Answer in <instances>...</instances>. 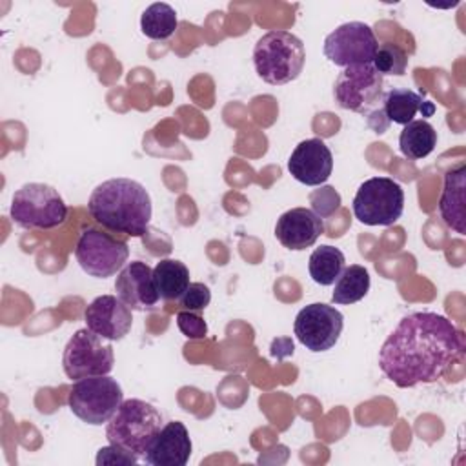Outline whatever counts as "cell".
Masks as SVG:
<instances>
[{"label":"cell","instance_id":"1","mask_svg":"<svg viewBox=\"0 0 466 466\" xmlns=\"http://www.w3.org/2000/svg\"><path fill=\"white\" fill-rule=\"evenodd\" d=\"M464 355V333L444 315L415 311L399 320L379 350V368L397 388L442 379Z\"/></svg>","mask_w":466,"mask_h":466},{"label":"cell","instance_id":"2","mask_svg":"<svg viewBox=\"0 0 466 466\" xmlns=\"http://www.w3.org/2000/svg\"><path fill=\"white\" fill-rule=\"evenodd\" d=\"M87 211L111 231L144 237L149 229L153 206L147 189L140 182L116 177L104 180L91 191Z\"/></svg>","mask_w":466,"mask_h":466},{"label":"cell","instance_id":"3","mask_svg":"<svg viewBox=\"0 0 466 466\" xmlns=\"http://www.w3.org/2000/svg\"><path fill=\"white\" fill-rule=\"evenodd\" d=\"M162 426V413L153 404L142 399H127L122 400L115 415L106 422V439L109 444L144 459Z\"/></svg>","mask_w":466,"mask_h":466},{"label":"cell","instance_id":"4","mask_svg":"<svg viewBox=\"0 0 466 466\" xmlns=\"http://www.w3.org/2000/svg\"><path fill=\"white\" fill-rule=\"evenodd\" d=\"M306 49L302 40L289 31H269L253 47L257 75L271 86L293 82L304 69Z\"/></svg>","mask_w":466,"mask_h":466},{"label":"cell","instance_id":"5","mask_svg":"<svg viewBox=\"0 0 466 466\" xmlns=\"http://www.w3.org/2000/svg\"><path fill=\"white\" fill-rule=\"evenodd\" d=\"M9 215L24 229H53L66 222L67 206L53 186L27 182L15 191Z\"/></svg>","mask_w":466,"mask_h":466},{"label":"cell","instance_id":"6","mask_svg":"<svg viewBox=\"0 0 466 466\" xmlns=\"http://www.w3.org/2000/svg\"><path fill=\"white\" fill-rule=\"evenodd\" d=\"M122 400L124 391L109 375L80 379L67 393V406L73 415L91 426L106 424L115 415Z\"/></svg>","mask_w":466,"mask_h":466},{"label":"cell","instance_id":"7","mask_svg":"<svg viewBox=\"0 0 466 466\" xmlns=\"http://www.w3.org/2000/svg\"><path fill=\"white\" fill-rule=\"evenodd\" d=\"M351 208L366 226H391L404 211V189L390 177H371L359 186Z\"/></svg>","mask_w":466,"mask_h":466},{"label":"cell","instance_id":"8","mask_svg":"<svg viewBox=\"0 0 466 466\" xmlns=\"http://www.w3.org/2000/svg\"><path fill=\"white\" fill-rule=\"evenodd\" d=\"M115 364L111 340L102 339L89 328L76 329L67 340L62 357V368L67 379H86L96 375H109Z\"/></svg>","mask_w":466,"mask_h":466},{"label":"cell","instance_id":"9","mask_svg":"<svg viewBox=\"0 0 466 466\" xmlns=\"http://www.w3.org/2000/svg\"><path fill=\"white\" fill-rule=\"evenodd\" d=\"M78 266L95 279L116 275L129 257V248L124 240L96 228H84L75 248Z\"/></svg>","mask_w":466,"mask_h":466},{"label":"cell","instance_id":"10","mask_svg":"<svg viewBox=\"0 0 466 466\" xmlns=\"http://www.w3.org/2000/svg\"><path fill=\"white\" fill-rule=\"evenodd\" d=\"M382 84L384 76L371 64L348 66L335 80V102L342 109L370 115L382 104Z\"/></svg>","mask_w":466,"mask_h":466},{"label":"cell","instance_id":"11","mask_svg":"<svg viewBox=\"0 0 466 466\" xmlns=\"http://www.w3.org/2000/svg\"><path fill=\"white\" fill-rule=\"evenodd\" d=\"M379 40L373 29L364 22H346L324 38V56L339 66L348 67L355 64H371Z\"/></svg>","mask_w":466,"mask_h":466},{"label":"cell","instance_id":"12","mask_svg":"<svg viewBox=\"0 0 466 466\" xmlns=\"http://www.w3.org/2000/svg\"><path fill=\"white\" fill-rule=\"evenodd\" d=\"M344 328V315L324 302H313L302 308L293 324V331L302 346L320 353L331 350Z\"/></svg>","mask_w":466,"mask_h":466},{"label":"cell","instance_id":"13","mask_svg":"<svg viewBox=\"0 0 466 466\" xmlns=\"http://www.w3.org/2000/svg\"><path fill=\"white\" fill-rule=\"evenodd\" d=\"M288 171L304 186H320L331 177L333 155L320 138L302 140L288 158Z\"/></svg>","mask_w":466,"mask_h":466},{"label":"cell","instance_id":"14","mask_svg":"<svg viewBox=\"0 0 466 466\" xmlns=\"http://www.w3.org/2000/svg\"><path fill=\"white\" fill-rule=\"evenodd\" d=\"M86 326L107 340H122L133 326L131 308L115 295H100L84 311Z\"/></svg>","mask_w":466,"mask_h":466},{"label":"cell","instance_id":"15","mask_svg":"<svg viewBox=\"0 0 466 466\" xmlns=\"http://www.w3.org/2000/svg\"><path fill=\"white\" fill-rule=\"evenodd\" d=\"M115 291L126 306L137 311L151 309L160 299L153 280V269L142 260L127 262L118 271Z\"/></svg>","mask_w":466,"mask_h":466},{"label":"cell","instance_id":"16","mask_svg":"<svg viewBox=\"0 0 466 466\" xmlns=\"http://www.w3.org/2000/svg\"><path fill=\"white\" fill-rule=\"evenodd\" d=\"M324 233V220L309 208H291L275 224L277 240L293 251L311 248Z\"/></svg>","mask_w":466,"mask_h":466},{"label":"cell","instance_id":"17","mask_svg":"<svg viewBox=\"0 0 466 466\" xmlns=\"http://www.w3.org/2000/svg\"><path fill=\"white\" fill-rule=\"evenodd\" d=\"M191 439L180 420L162 426L149 444L144 461L151 466H184L191 457Z\"/></svg>","mask_w":466,"mask_h":466},{"label":"cell","instance_id":"18","mask_svg":"<svg viewBox=\"0 0 466 466\" xmlns=\"http://www.w3.org/2000/svg\"><path fill=\"white\" fill-rule=\"evenodd\" d=\"M464 189H466V164L451 167L444 175V186L439 200L441 218L448 228L464 235Z\"/></svg>","mask_w":466,"mask_h":466},{"label":"cell","instance_id":"19","mask_svg":"<svg viewBox=\"0 0 466 466\" xmlns=\"http://www.w3.org/2000/svg\"><path fill=\"white\" fill-rule=\"evenodd\" d=\"M380 111L388 122L406 126L417 113H422V116H431L435 106L430 100H424L422 93L408 87H391L382 96Z\"/></svg>","mask_w":466,"mask_h":466},{"label":"cell","instance_id":"20","mask_svg":"<svg viewBox=\"0 0 466 466\" xmlns=\"http://www.w3.org/2000/svg\"><path fill=\"white\" fill-rule=\"evenodd\" d=\"M153 280L162 300H177L184 295L189 282V269L177 258H162L153 268Z\"/></svg>","mask_w":466,"mask_h":466},{"label":"cell","instance_id":"21","mask_svg":"<svg viewBox=\"0 0 466 466\" xmlns=\"http://www.w3.org/2000/svg\"><path fill=\"white\" fill-rule=\"evenodd\" d=\"M437 146V131L428 120L408 122L399 135V149L410 160L428 157Z\"/></svg>","mask_w":466,"mask_h":466},{"label":"cell","instance_id":"22","mask_svg":"<svg viewBox=\"0 0 466 466\" xmlns=\"http://www.w3.org/2000/svg\"><path fill=\"white\" fill-rule=\"evenodd\" d=\"M344 253L335 246H320L309 255L308 269L313 282L320 286H331L346 268Z\"/></svg>","mask_w":466,"mask_h":466},{"label":"cell","instance_id":"23","mask_svg":"<svg viewBox=\"0 0 466 466\" xmlns=\"http://www.w3.org/2000/svg\"><path fill=\"white\" fill-rule=\"evenodd\" d=\"M370 291V273L364 266L351 264L335 280L331 300L335 304H355Z\"/></svg>","mask_w":466,"mask_h":466},{"label":"cell","instance_id":"24","mask_svg":"<svg viewBox=\"0 0 466 466\" xmlns=\"http://www.w3.org/2000/svg\"><path fill=\"white\" fill-rule=\"evenodd\" d=\"M178 25L175 9L169 4L155 2L147 5L140 16V29L147 38L166 40L169 38Z\"/></svg>","mask_w":466,"mask_h":466},{"label":"cell","instance_id":"25","mask_svg":"<svg viewBox=\"0 0 466 466\" xmlns=\"http://www.w3.org/2000/svg\"><path fill=\"white\" fill-rule=\"evenodd\" d=\"M371 66L382 76L384 75L400 76L406 73V67H408V53L397 44H391V42L380 44L375 51Z\"/></svg>","mask_w":466,"mask_h":466},{"label":"cell","instance_id":"26","mask_svg":"<svg viewBox=\"0 0 466 466\" xmlns=\"http://www.w3.org/2000/svg\"><path fill=\"white\" fill-rule=\"evenodd\" d=\"M211 302V291L202 282H191L180 297V308L187 311H204Z\"/></svg>","mask_w":466,"mask_h":466},{"label":"cell","instance_id":"27","mask_svg":"<svg viewBox=\"0 0 466 466\" xmlns=\"http://www.w3.org/2000/svg\"><path fill=\"white\" fill-rule=\"evenodd\" d=\"M177 326H178L180 333L191 340H198L208 335V324L197 311L180 309L177 313Z\"/></svg>","mask_w":466,"mask_h":466},{"label":"cell","instance_id":"28","mask_svg":"<svg viewBox=\"0 0 466 466\" xmlns=\"http://www.w3.org/2000/svg\"><path fill=\"white\" fill-rule=\"evenodd\" d=\"M140 459L127 453L126 450L115 446V444H109L106 448H100L98 453H96V464H135L138 462Z\"/></svg>","mask_w":466,"mask_h":466}]
</instances>
